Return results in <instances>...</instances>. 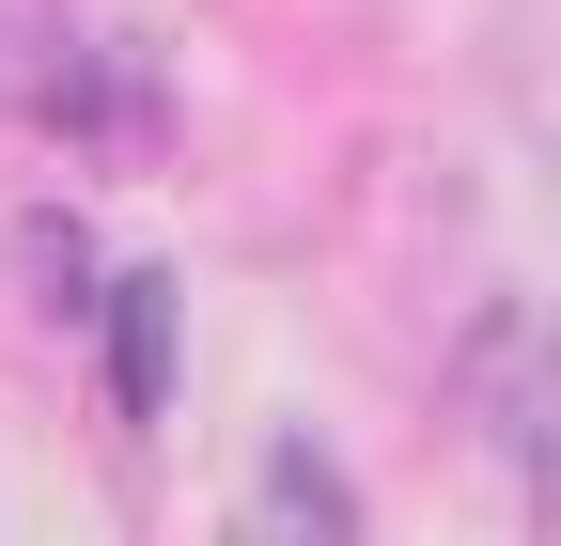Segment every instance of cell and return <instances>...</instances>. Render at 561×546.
<instances>
[{"mask_svg": "<svg viewBox=\"0 0 561 546\" xmlns=\"http://www.w3.org/2000/svg\"><path fill=\"white\" fill-rule=\"evenodd\" d=\"M530 531L561 546V437H546V468H530Z\"/></svg>", "mask_w": 561, "mask_h": 546, "instance_id": "2", "label": "cell"}, {"mask_svg": "<svg viewBox=\"0 0 561 546\" xmlns=\"http://www.w3.org/2000/svg\"><path fill=\"white\" fill-rule=\"evenodd\" d=\"M110 390H125V422H157V406H172V282H157V265H125V282H110Z\"/></svg>", "mask_w": 561, "mask_h": 546, "instance_id": "1", "label": "cell"}]
</instances>
